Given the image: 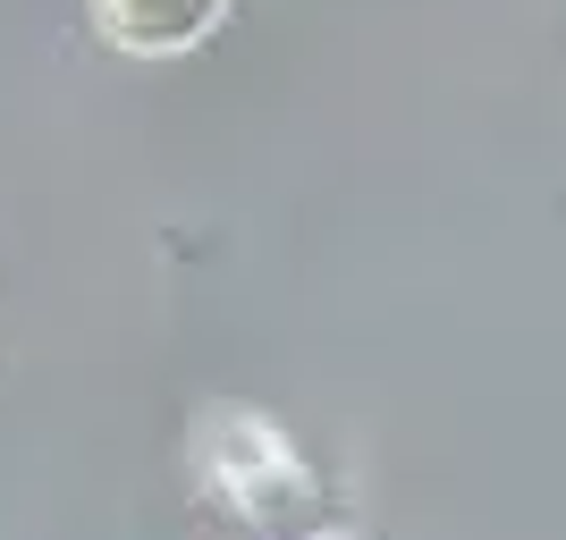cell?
Wrapping results in <instances>:
<instances>
[{"mask_svg":"<svg viewBox=\"0 0 566 540\" xmlns=\"http://www.w3.org/2000/svg\"><path fill=\"white\" fill-rule=\"evenodd\" d=\"M118 60H187L229 25V0H85Z\"/></svg>","mask_w":566,"mask_h":540,"instance_id":"cell-2","label":"cell"},{"mask_svg":"<svg viewBox=\"0 0 566 540\" xmlns=\"http://www.w3.org/2000/svg\"><path fill=\"white\" fill-rule=\"evenodd\" d=\"M195 465H203L212 498H229L237 516H254V523H280L287 507L313 498V473L296 465V447L245 405H212V423L195 431Z\"/></svg>","mask_w":566,"mask_h":540,"instance_id":"cell-1","label":"cell"}]
</instances>
